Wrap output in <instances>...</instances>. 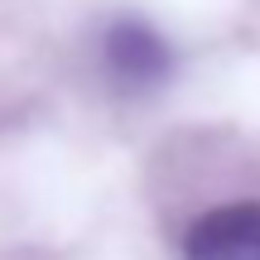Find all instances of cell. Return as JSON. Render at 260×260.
<instances>
[{"instance_id":"obj_1","label":"cell","mask_w":260,"mask_h":260,"mask_svg":"<svg viewBox=\"0 0 260 260\" xmlns=\"http://www.w3.org/2000/svg\"><path fill=\"white\" fill-rule=\"evenodd\" d=\"M102 73L125 96L159 92L174 77V48H169V39L154 24H145L135 15H121L102 34Z\"/></svg>"},{"instance_id":"obj_2","label":"cell","mask_w":260,"mask_h":260,"mask_svg":"<svg viewBox=\"0 0 260 260\" xmlns=\"http://www.w3.org/2000/svg\"><path fill=\"white\" fill-rule=\"evenodd\" d=\"M183 260H260V203H217L183 232Z\"/></svg>"}]
</instances>
